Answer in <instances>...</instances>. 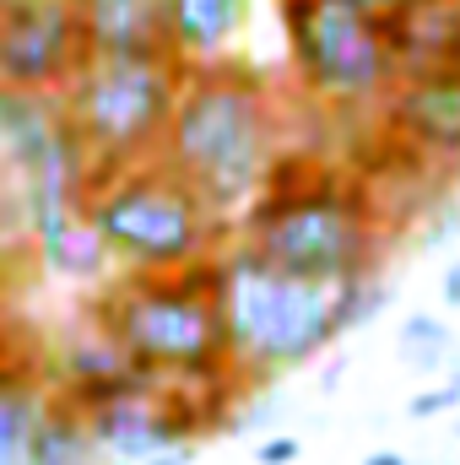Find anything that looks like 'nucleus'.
I'll list each match as a JSON object with an SVG mask.
<instances>
[{
	"mask_svg": "<svg viewBox=\"0 0 460 465\" xmlns=\"http://www.w3.org/2000/svg\"><path fill=\"white\" fill-rule=\"evenodd\" d=\"M395 223L385 217L363 168L331 157H282L265 190L244 206L233 238L260 260L309 282H363L379 276Z\"/></svg>",
	"mask_w": 460,
	"mask_h": 465,
	"instance_id": "nucleus-3",
	"label": "nucleus"
},
{
	"mask_svg": "<svg viewBox=\"0 0 460 465\" xmlns=\"http://www.w3.org/2000/svg\"><path fill=\"white\" fill-rule=\"evenodd\" d=\"M212 292H217V309H223L233 373L249 390L309 368L315 357H325L357 325L379 320L385 303H390L379 276L309 282V276H293V271L260 260L238 238H228L212 254Z\"/></svg>",
	"mask_w": 460,
	"mask_h": 465,
	"instance_id": "nucleus-1",
	"label": "nucleus"
},
{
	"mask_svg": "<svg viewBox=\"0 0 460 465\" xmlns=\"http://www.w3.org/2000/svg\"><path fill=\"white\" fill-rule=\"evenodd\" d=\"M44 401H49L44 347L22 351L11 341L0 357V465H33V433Z\"/></svg>",
	"mask_w": 460,
	"mask_h": 465,
	"instance_id": "nucleus-14",
	"label": "nucleus"
},
{
	"mask_svg": "<svg viewBox=\"0 0 460 465\" xmlns=\"http://www.w3.org/2000/svg\"><path fill=\"white\" fill-rule=\"evenodd\" d=\"M11 282H16V276L0 271V357H5L11 341H16V331H11Z\"/></svg>",
	"mask_w": 460,
	"mask_h": 465,
	"instance_id": "nucleus-21",
	"label": "nucleus"
},
{
	"mask_svg": "<svg viewBox=\"0 0 460 465\" xmlns=\"http://www.w3.org/2000/svg\"><path fill=\"white\" fill-rule=\"evenodd\" d=\"M87 44L71 0H0V87L65 93Z\"/></svg>",
	"mask_w": 460,
	"mask_h": 465,
	"instance_id": "nucleus-9",
	"label": "nucleus"
},
{
	"mask_svg": "<svg viewBox=\"0 0 460 465\" xmlns=\"http://www.w3.org/2000/svg\"><path fill=\"white\" fill-rule=\"evenodd\" d=\"M168 5V54L179 65L233 60L249 33V0H163Z\"/></svg>",
	"mask_w": 460,
	"mask_h": 465,
	"instance_id": "nucleus-15",
	"label": "nucleus"
},
{
	"mask_svg": "<svg viewBox=\"0 0 460 465\" xmlns=\"http://www.w3.org/2000/svg\"><path fill=\"white\" fill-rule=\"evenodd\" d=\"M455 5H460V0H455Z\"/></svg>",
	"mask_w": 460,
	"mask_h": 465,
	"instance_id": "nucleus-26",
	"label": "nucleus"
},
{
	"mask_svg": "<svg viewBox=\"0 0 460 465\" xmlns=\"http://www.w3.org/2000/svg\"><path fill=\"white\" fill-rule=\"evenodd\" d=\"M455 411H460V368L406 401V417H412V422H439V417H455Z\"/></svg>",
	"mask_w": 460,
	"mask_h": 465,
	"instance_id": "nucleus-19",
	"label": "nucleus"
},
{
	"mask_svg": "<svg viewBox=\"0 0 460 465\" xmlns=\"http://www.w3.org/2000/svg\"><path fill=\"white\" fill-rule=\"evenodd\" d=\"M0 179L16 195L27 254L65 282H104L109 254L93 238L82 201L93 168L71 135L60 93H11L0 87Z\"/></svg>",
	"mask_w": 460,
	"mask_h": 465,
	"instance_id": "nucleus-4",
	"label": "nucleus"
},
{
	"mask_svg": "<svg viewBox=\"0 0 460 465\" xmlns=\"http://www.w3.org/2000/svg\"><path fill=\"white\" fill-rule=\"evenodd\" d=\"M287 65L309 104L325 114H379L401 82L385 16H368L346 0H276Z\"/></svg>",
	"mask_w": 460,
	"mask_h": 465,
	"instance_id": "nucleus-7",
	"label": "nucleus"
},
{
	"mask_svg": "<svg viewBox=\"0 0 460 465\" xmlns=\"http://www.w3.org/2000/svg\"><path fill=\"white\" fill-rule=\"evenodd\" d=\"M374 124L401 163L423 173H460V71L395 82Z\"/></svg>",
	"mask_w": 460,
	"mask_h": 465,
	"instance_id": "nucleus-10",
	"label": "nucleus"
},
{
	"mask_svg": "<svg viewBox=\"0 0 460 465\" xmlns=\"http://www.w3.org/2000/svg\"><path fill=\"white\" fill-rule=\"evenodd\" d=\"M450 422H455V428H450V439H455V450H460V411L450 417Z\"/></svg>",
	"mask_w": 460,
	"mask_h": 465,
	"instance_id": "nucleus-25",
	"label": "nucleus"
},
{
	"mask_svg": "<svg viewBox=\"0 0 460 465\" xmlns=\"http://www.w3.org/2000/svg\"><path fill=\"white\" fill-rule=\"evenodd\" d=\"M298 455H304V444H298V433H287V428L255 444V465H293Z\"/></svg>",
	"mask_w": 460,
	"mask_h": 465,
	"instance_id": "nucleus-20",
	"label": "nucleus"
},
{
	"mask_svg": "<svg viewBox=\"0 0 460 465\" xmlns=\"http://www.w3.org/2000/svg\"><path fill=\"white\" fill-rule=\"evenodd\" d=\"M455 331H450V320L445 314H428V309H417V314H406L401 320V331H395V357L412 368V373H439V368H450L455 362Z\"/></svg>",
	"mask_w": 460,
	"mask_h": 465,
	"instance_id": "nucleus-17",
	"label": "nucleus"
},
{
	"mask_svg": "<svg viewBox=\"0 0 460 465\" xmlns=\"http://www.w3.org/2000/svg\"><path fill=\"white\" fill-rule=\"evenodd\" d=\"M87 314L163 390L244 384L228 357L223 309L212 292V260L190 271H115L104 276Z\"/></svg>",
	"mask_w": 460,
	"mask_h": 465,
	"instance_id": "nucleus-5",
	"label": "nucleus"
},
{
	"mask_svg": "<svg viewBox=\"0 0 460 465\" xmlns=\"http://www.w3.org/2000/svg\"><path fill=\"white\" fill-rule=\"evenodd\" d=\"M439 298H445V309H460V254H450V265L439 276Z\"/></svg>",
	"mask_w": 460,
	"mask_h": 465,
	"instance_id": "nucleus-22",
	"label": "nucleus"
},
{
	"mask_svg": "<svg viewBox=\"0 0 460 465\" xmlns=\"http://www.w3.org/2000/svg\"><path fill=\"white\" fill-rule=\"evenodd\" d=\"M179 60H82V71L65 82L60 109L71 119V135L93 168V179L152 163L163 146V130L179 98Z\"/></svg>",
	"mask_w": 460,
	"mask_h": 465,
	"instance_id": "nucleus-8",
	"label": "nucleus"
},
{
	"mask_svg": "<svg viewBox=\"0 0 460 465\" xmlns=\"http://www.w3.org/2000/svg\"><path fill=\"white\" fill-rule=\"evenodd\" d=\"M33 465H104L98 444H93V428H87V411L76 401H65L55 384H49V401L38 411Z\"/></svg>",
	"mask_w": 460,
	"mask_h": 465,
	"instance_id": "nucleus-16",
	"label": "nucleus"
},
{
	"mask_svg": "<svg viewBox=\"0 0 460 465\" xmlns=\"http://www.w3.org/2000/svg\"><path fill=\"white\" fill-rule=\"evenodd\" d=\"M363 465H412V455H401V450H374V455H363Z\"/></svg>",
	"mask_w": 460,
	"mask_h": 465,
	"instance_id": "nucleus-24",
	"label": "nucleus"
},
{
	"mask_svg": "<svg viewBox=\"0 0 460 465\" xmlns=\"http://www.w3.org/2000/svg\"><path fill=\"white\" fill-rule=\"evenodd\" d=\"M44 379L65 401H76L82 411H93L104 401H119V395H130L141 384H152L87 309H82V325L76 331H65L60 341L44 347Z\"/></svg>",
	"mask_w": 460,
	"mask_h": 465,
	"instance_id": "nucleus-11",
	"label": "nucleus"
},
{
	"mask_svg": "<svg viewBox=\"0 0 460 465\" xmlns=\"http://www.w3.org/2000/svg\"><path fill=\"white\" fill-rule=\"evenodd\" d=\"M385 27H390V49H395L401 82L460 71V5L455 0H406L395 16H385Z\"/></svg>",
	"mask_w": 460,
	"mask_h": 465,
	"instance_id": "nucleus-13",
	"label": "nucleus"
},
{
	"mask_svg": "<svg viewBox=\"0 0 460 465\" xmlns=\"http://www.w3.org/2000/svg\"><path fill=\"white\" fill-rule=\"evenodd\" d=\"M82 217L104 243L109 271H190L233 238L228 223L163 157L93 179Z\"/></svg>",
	"mask_w": 460,
	"mask_h": 465,
	"instance_id": "nucleus-6",
	"label": "nucleus"
},
{
	"mask_svg": "<svg viewBox=\"0 0 460 465\" xmlns=\"http://www.w3.org/2000/svg\"><path fill=\"white\" fill-rule=\"evenodd\" d=\"M157 157L233 228L287 157V114L276 82L238 54L185 65Z\"/></svg>",
	"mask_w": 460,
	"mask_h": 465,
	"instance_id": "nucleus-2",
	"label": "nucleus"
},
{
	"mask_svg": "<svg viewBox=\"0 0 460 465\" xmlns=\"http://www.w3.org/2000/svg\"><path fill=\"white\" fill-rule=\"evenodd\" d=\"M22 260H27V228H22V212H16L11 184L0 179V271H5V276H16V271H22Z\"/></svg>",
	"mask_w": 460,
	"mask_h": 465,
	"instance_id": "nucleus-18",
	"label": "nucleus"
},
{
	"mask_svg": "<svg viewBox=\"0 0 460 465\" xmlns=\"http://www.w3.org/2000/svg\"><path fill=\"white\" fill-rule=\"evenodd\" d=\"M71 5H76L82 44L93 60H163L168 54L163 0H71Z\"/></svg>",
	"mask_w": 460,
	"mask_h": 465,
	"instance_id": "nucleus-12",
	"label": "nucleus"
},
{
	"mask_svg": "<svg viewBox=\"0 0 460 465\" xmlns=\"http://www.w3.org/2000/svg\"><path fill=\"white\" fill-rule=\"evenodd\" d=\"M346 5H357V11H368V16H395L406 0H346Z\"/></svg>",
	"mask_w": 460,
	"mask_h": 465,
	"instance_id": "nucleus-23",
	"label": "nucleus"
}]
</instances>
